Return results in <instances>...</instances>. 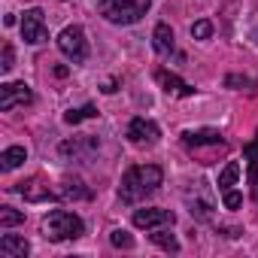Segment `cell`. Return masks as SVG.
<instances>
[{"instance_id":"cell-20","label":"cell","mask_w":258,"mask_h":258,"mask_svg":"<svg viewBox=\"0 0 258 258\" xmlns=\"http://www.w3.org/2000/svg\"><path fill=\"white\" fill-rule=\"evenodd\" d=\"M97 115V109L88 103V106H82V109H70V112H64V121L67 124H79L82 118H94Z\"/></svg>"},{"instance_id":"cell-5","label":"cell","mask_w":258,"mask_h":258,"mask_svg":"<svg viewBox=\"0 0 258 258\" xmlns=\"http://www.w3.org/2000/svg\"><path fill=\"white\" fill-rule=\"evenodd\" d=\"M152 188L146 185V179H143V173H140V167H131V170H127L124 173V179H121V201L124 204H137L140 198H146Z\"/></svg>"},{"instance_id":"cell-21","label":"cell","mask_w":258,"mask_h":258,"mask_svg":"<svg viewBox=\"0 0 258 258\" xmlns=\"http://www.w3.org/2000/svg\"><path fill=\"white\" fill-rule=\"evenodd\" d=\"M109 243L118 246V249H131V246H134V237L127 234V231H112V234H109Z\"/></svg>"},{"instance_id":"cell-18","label":"cell","mask_w":258,"mask_h":258,"mask_svg":"<svg viewBox=\"0 0 258 258\" xmlns=\"http://www.w3.org/2000/svg\"><path fill=\"white\" fill-rule=\"evenodd\" d=\"M237 176H240V164H237V161H228V164H225V170L219 173V188H222V191H225V188H231V185L237 182Z\"/></svg>"},{"instance_id":"cell-25","label":"cell","mask_w":258,"mask_h":258,"mask_svg":"<svg viewBox=\"0 0 258 258\" xmlns=\"http://www.w3.org/2000/svg\"><path fill=\"white\" fill-rule=\"evenodd\" d=\"M249 182H252V195L258 201V161H249Z\"/></svg>"},{"instance_id":"cell-12","label":"cell","mask_w":258,"mask_h":258,"mask_svg":"<svg viewBox=\"0 0 258 258\" xmlns=\"http://www.w3.org/2000/svg\"><path fill=\"white\" fill-rule=\"evenodd\" d=\"M97 149V137L85 134V140H73V143H61V155H73V158H85L88 152Z\"/></svg>"},{"instance_id":"cell-4","label":"cell","mask_w":258,"mask_h":258,"mask_svg":"<svg viewBox=\"0 0 258 258\" xmlns=\"http://www.w3.org/2000/svg\"><path fill=\"white\" fill-rule=\"evenodd\" d=\"M22 40L31 43V46H40L49 40V28H46V19H43V10H28L25 19H22Z\"/></svg>"},{"instance_id":"cell-22","label":"cell","mask_w":258,"mask_h":258,"mask_svg":"<svg viewBox=\"0 0 258 258\" xmlns=\"http://www.w3.org/2000/svg\"><path fill=\"white\" fill-rule=\"evenodd\" d=\"M210 34H213V25H210L207 19H201V22L191 25V37H195V40H207Z\"/></svg>"},{"instance_id":"cell-24","label":"cell","mask_w":258,"mask_h":258,"mask_svg":"<svg viewBox=\"0 0 258 258\" xmlns=\"http://www.w3.org/2000/svg\"><path fill=\"white\" fill-rule=\"evenodd\" d=\"M13 67H16V52H13V46L7 43V46H4V61H0V70L10 73Z\"/></svg>"},{"instance_id":"cell-2","label":"cell","mask_w":258,"mask_h":258,"mask_svg":"<svg viewBox=\"0 0 258 258\" xmlns=\"http://www.w3.org/2000/svg\"><path fill=\"white\" fill-rule=\"evenodd\" d=\"M152 0H100V16L112 25H137Z\"/></svg>"},{"instance_id":"cell-3","label":"cell","mask_w":258,"mask_h":258,"mask_svg":"<svg viewBox=\"0 0 258 258\" xmlns=\"http://www.w3.org/2000/svg\"><path fill=\"white\" fill-rule=\"evenodd\" d=\"M58 49L73 61V64H82L85 58H88V43H85V31L79 28V25H73V28H64L61 31V37H58Z\"/></svg>"},{"instance_id":"cell-9","label":"cell","mask_w":258,"mask_h":258,"mask_svg":"<svg viewBox=\"0 0 258 258\" xmlns=\"http://www.w3.org/2000/svg\"><path fill=\"white\" fill-rule=\"evenodd\" d=\"M173 210H137L134 213V225L137 228H161V225H173Z\"/></svg>"},{"instance_id":"cell-7","label":"cell","mask_w":258,"mask_h":258,"mask_svg":"<svg viewBox=\"0 0 258 258\" xmlns=\"http://www.w3.org/2000/svg\"><path fill=\"white\" fill-rule=\"evenodd\" d=\"M34 100V91L25 82H7L0 85V109H13V106H25Z\"/></svg>"},{"instance_id":"cell-6","label":"cell","mask_w":258,"mask_h":258,"mask_svg":"<svg viewBox=\"0 0 258 258\" xmlns=\"http://www.w3.org/2000/svg\"><path fill=\"white\" fill-rule=\"evenodd\" d=\"M127 137H131V143H137V146H155L158 137H161V127L152 118H134L127 124Z\"/></svg>"},{"instance_id":"cell-23","label":"cell","mask_w":258,"mask_h":258,"mask_svg":"<svg viewBox=\"0 0 258 258\" xmlns=\"http://www.w3.org/2000/svg\"><path fill=\"white\" fill-rule=\"evenodd\" d=\"M222 201H225V207H228V210H237V207L243 204V195H240V191H234V188H225V191H222Z\"/></svg>"},{"instance_id":"cell-8","label":"cell","mask_w":258,"mask_h":258,"mask_svg":"<svg viewBox=\"0 0 258 258\" xmlns=\"http://www.w3.org/2000/svg\"><path fill=\"white\" fill-rule=\"evenodd\" d=\"M19 191H22V195H25V201H31V204L55 201V198H58V191H55V188H49L40 176H34V179H28V182H19Z\"/></svg>"},{"instance_id":"cell-19","label":"cell","mask_w":258,"mask_h":258,"mask_svg":"<svg viewBox=\"0 0 258 258\" xmlns=\"http://www.w3.org/2000/svg\"><path fill=\"white\" fill-rule=\"evenodd\" d=\"M25 222V213L13 210V207H0V228H13V225H22Z\"/></svg>"},{"instance_id":"cell-26","label":"cell","mask_w":258,"mask_h":258,"mask_svg":"<svg viewBox=\"0 0 258 258\" xmlns=\"http://www.w3.org/2000/svg\"><path fill=\"white\" fill-rule=\"evenodd\" d=\"M243 155H246L249 161H258V140H255V143H249V146L243 149Z\"/></svg>"},{"instance_id":"cell-13","label":"cell","mask_w":258,"mask_h":258,"mask_svg":"<svg viewBox=\"0 0 258 258\" xmlns=\"http://www.w3.org/2000/svg\"><path fill=\"white\" fill-rule=\"evenodd\" d=\"M152 43H155V52L158 55H170L173 52V31H170V25H155V31H152Z\"/></svg>"},{"instance_id":"cell-11","label":"cell","mask_w":258,"mask_h":258,"mask_svg":"<svg viewBox=\"0 0 258 258\" xmlns=\"http://www.w3.org/2000/svg\"><path fill=\"white\" fill-rule=\"evenodd\" d=\"M158 82H161L164 91H170V94H179V97H191V94H195V88H191L188 82H182L179 76H173V73H167V70H158Z\"/></svg>"},{"instance_id":"cell-27","label":"cell","mask_w":258,"mask_h":258,"mask_svg":"<svg viewBox=\"0 0 258 258\" xmlns=\"http://www.w3.org/2000/svg\"><path fill=\"white\" fill-rule=\"evenodd\" d=\"M112 91H115V79H106L103 82V94H112Z\"/></svg>"},{"instance_id":"cell-1","label":"cell","mask_w":258,"mask_h":258,"mask_svg":"<svg viewBox=\"0 0 258 258\" xmlns=\"http://www.w3.org/2000/svg\"><path fill=\"white\" fill-rule=\"evenodd\" d=\"M82 231H85L82 219H79L76 213H67V210H55V213H49L46 222H43V237L52 240V243L76 240V237H82Z\"/></svg>"},{"instance_id":"cell-16","label":"cell","mask_w":258,"mask_h":258,"mask_svg":"<svg viewBox=\"0 0 258 258\" xmlns=\"http://www.w3.org/2000/svg\"><path fill=\"white\" fill-rule=\"evenodd\" d=\"M149 240H152L155 246H161L164 252H179V240H176L170 231H164V228H161V231H155V234H149Z\"/></svg>"},{"instance_id":"cell-15","label":"cell","mask_w":258,"mask_h":258,"mask_svg":"<svg viewBox=\"0 0 258 258\" xmlns=\"http://www.w3.org/2000/svg\"><path fill=\"white\" fill-rule=\"evenodd\" d=\"M25 158H28L25 146H10V149H4V155H0V170H16Z\"/></svg>"},{"instance_id":"cell-28","label":"cell","mask_w":258,"mask_h":258,"mask_svg":"<svg viewBox=\"0 0 258 258\" xmlns=\"http://www.w3.org/2000/svg\"><path fill=\"white\" fill-rule=\"evenodd\" d=\"M55 76H61V79H64V76H67V67H64V64H58V67H55Z\"/></svg>"},{"instance_id":"cell-17","label":"cell","mask_w":258,"mask_h":258,"mask_svg":"<svg viewBox=\"0 0 258 258\" xmlns=\"http://www.w3.org/2000/svg\"><path fill=\"white\" fill-rule=\"evenodd\" d=\"M58 198H64V201H76V198H88V191L82 188V182H61L58 188Z\"/></svg>"},{"instance_id":"cell-10","label":"cell","mask_w":258,"mask_h":258,"mask_svg":"<svg viewBox=\"0 0 258 258\" xmlns=\"http://www.w3.org/2000/svg\"><path fill=\"white\" fill-rule=\"evenodd\" d=\"M31 252L28 240L25 237H16V234H4L0 237V255H7V258H25Z\"/></svg>"},{"instance_id":"cell-14","label":"cell","mask_w":258,"mask_h":258,"mask_svg":"<svg viewBox=\"0 0 258 258\" xmlns=\"http://www.w3.org/2000/svg\"><path fill=\"white\" fill-rule=\"evenodd\" d=\"M182 140H185V146H207V143H222V137H219V131H210V127H204V131H185L182 134Z\"/></svg>"}]
</instances>
